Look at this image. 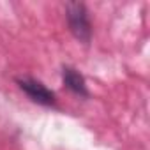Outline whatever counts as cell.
Segmentation results:
<instances>
[{
	"label": "cell",
	"instance_id": "obj_3",
	"mask_svg": "<svg viewBox=\"0 0 150 150\" xmlns=\"http://www.w3.org/2000/svg\"><path fill=\"white\" fill-rule=\"evenodd\" d=\"M62 83L69 92H72L78 97H88L90 96L85 76L72 65H62Z\"/></svg>",
	"mask_w": 150,
	"mask_h": 150
},
{
	"label": "cell",
	"instance_id": "obj_2",
	"mask_svg": "<svg viewBox=\"0 0 150 150\" xmlns=\"http://www.w3.org/2000/svg\"><path fill=\"white\" fill-rule=\"evenodd\" d=\"M16 83H18L20 90L25 92V96L32 103L46 106V108L57 106V96H55V92L50 90L41 80H35L32 76H20V78H16Z\"/></svg>",
	"mask_w": 150,
	"mask_h": 150
},
{
	"label": "cell",
	"instance_id": "obj_1",
	"mask_svg": "<svg viewBox=\"0 0 150 150\" xmlns=\"http://www.w3.org/2000/svg\"><path fill=\"white\" fill-rule=\"evenodd\" d=\"M65 20L71 34L81 44H88L92 39V23L88 9L83 2H67L65 4Z\"/></svg>",
	"mask_w": 150,
	"mask_h": 150
}]
</instances>
